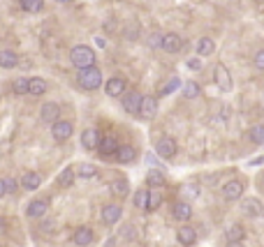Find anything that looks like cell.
Listing matches in <instances>:
<instances>
[{"instance_id": "obj_13", "label": "cell", "mask_w": 264, "mask_h": 247, "mask_svg": "<svg viewBox=\"0 0 264 247\" xmlns=\"http://www.w3.org/2000/svg\"><path fill=\"white\" fill-rule=\"evenodd\" d=\"M160 46H162L167 53H176L183 46V42H181V37H179L176 32H169V35H165V37H162V44H160Z\"/></svg>"}, {"instance_id": "obj_22", "label": "cell", "mask_w": 264, "mask_h": 247, "mask_svg": "<svg viewBox=\"0 0 264 247\" xmlns=\"http://www.w3.org/2000/svg\"><path fill=\"white\" fill-rule=\"evenodd\" d=\"M21 185L26 189H38L39 185H42V176L35 171H28V173H23V178H21Z\"/></svg>"}, {"instance_id": "obj_40", "label": "cell", "mask_w": 264, "mask_h": 247, "mask_svg": "<svg viewBox=\"0 0 264 247\" xmlns=\"http://www.w3.org/2000/svg\"><path fill=\"white\" fill-rule=\"evenodd\" d=\"M162 44V35H153L151 37V46H160Z\"/></svg>"}, {"instance_id": "obj_38", "label": "cell", "mask_w": 264, "mask_h": 247, "mask_svg": "<svg viewBox=\"0 0 264 247\" xmlns=\"http://www.w3.org/2000/svg\"><path fill=\"white\" fill-rule=\"evenodd\" d=\"M255 67L257 69H264V49L255 53Z\"/></svg>"}, {"instance_id": "obj_30", "label": "cell", "mask_w": 264, "mask_h": 247, "mask_svg": "<svg viewBox=\"0 0 264 247\" xmlns=\"http://www.w3.org/2000/svg\"><path fill=\"white\" fill-rule=\"evenodd\" d=\"M199 93H202V88H199L195 81H186V83H183V95H186L188 99L199 97Z\"/></svg>"}, {"instance_id": "obj_44", "label": "cell", "mask_w": 264, "mask_h": 247, "mask_svg": "<svg viewBox=\"0 0 264 247\" xmlns=\"http://www.w3.org/2000/svg\"><path fill=\"white\" fill-rule=\"evenodd\" d=\"M56 2H61V5H65V2H70V0H56Z\"/></svg>"}, {"instance_id": "obj_3", "label": "cell", "mask_w": 264, "mask_h": 247, "mask_svg": "<svg viewBox=\"0 0 264 247\" xmlns=\"http://www.w3.org/2000/svg\"><path fill=\"white\" fill-rule=\"evenodd\" d=\"M139 104H142V95L137 90H128L123 93V106L130 116H139Z\"/></svg>"}, {"instance_id": "obj_20", "label": "cell", "mask_w": 264, "mask_h": 247, "mask_svg": "<svg viewBox=\"0 0 264 247\" xmlns=\"http://www.w3.org/2000/svg\"><path fill=\"white\" fill-rule=\"evenodd\" d=\"M216 81H218V86L223 90H232V76H229V72L225 69V65H218V67H216Z\"/></svg>"}, {"instance_id": "obj_35", "label": "cell", "mask_w": 264, "mask_h": 247, "mask_svg": "<svg viewBox=\"0 0 264 247\" xmlns=\"http://www.w3.org/2000/svg\"><path fill=\"white\" fill-rule=\"evenodd\" d=\"M14 93L16 95H28V79H26V76H21V79L14 81Z\"/></svg>"}, {"instance_id": "obj_32", "label": "cell", "mask_w": 264, "mask_h": 247, "mask_svg": "<svg viewBox=\"0 0 264 247\" xmlns=\"http://www.w3.org/2000/svg\"><path fill=\"white\" fill-rule=\"evenodd\" d=\"M72 183H75V169H65L58 176V185L61 187H72Z\"/></svg>"}, {"instance_id": "obj_7", "label": "cell", "mask_w": 264, "mask_h": 247, "mask_svg": "<svg viewBox=\"0 0 264 247\" xmlns=\"http://www.w3.org/2000/svg\"><path fill=\"white\" fill-rule=\"evenodd\" d=\"M51 134L56 141H65V139H70V134H72V123H68V120H56L51 127Z\"/></svg>"}, {"instance_id": "obj_33", "label": "cell", "mask_w": 264, "mask_h": 247, "mask_svg": "<svg viewBox=\"0 0 264 247\" xmlns=\"http://www.w3.org/2000/svg\"><path fill=\"white\" fill-rule=\"evenodd\" d=\"M179 86H181V81H179V76H172V79H169V81H167L165 86L160 88V95L165 97V95H169V93H174V90L179 88Z\"/></svg>"}, {"instance_id": "obj_5", "label": "cell", "mask_w": 264, "mask_h": 247, "mask_svg": "<svg viewBox=\"0 0 264 247\" xmlns=\"http://www.w3.org/2000/svg\"><path fill=\"white\" fill-rule=\"evenodd\" d=\"M241 194H243L241 180H227L225 185H223V196H225L227 201H236V199H241Z\"/></svg>"}, {"instance_id": "obj_28", "label": "cell", "mask_w": 264, "mask_h": 247, "mask_svg": "<svg viewBox=\"0 0 264 247\" xmlns=\"http://www.w3.org/2000/svg\"><path fill=\"white\" fill-rule=\"evenodd\" d=\"M146 183H149L151 187H158V185H162V183H165V173L158 171V169H151V171H149V176H146Z\"/></svg>"}, {"instance_id": "obj_18", "label": "cell", "mask_w": 264, "mask_h": 247, "mask_svg": "<svg viewBox=\"0 0 264 247\" xmlns=\"http://www.w3.org/2000/svg\"><path fill=\"white\" fill-rule=\"evenodd\" d=\"M135 157H137V150L132 146H118V150H116V159L121 164H130V162H135Z\"/></svg>"}, {"instance_id": "obj_9", "label": "cell", "mask_w": 264, "mask_h": 247, "mask_svg": "<svg viewBox=\"0 0 264 247\" xmlns=\"http://www.w3.org/2000/svg\"><path fill=\"white\" fill-rule=\"evenodd\" d=\"M155 153H158L160 157H165V159L174 157V155H176V141H174V139H169V136L160 139L158 146H155Z\"/></svg>"}, {"instance_id": "obj_21", "label": "cell", "mask_w": 264, "mask_h": 247, "mask_svg": "<svg viewBox=\"0 0 264 247\" xmlns=\"http://www.w3.org/2000/svg\"><path fill=\"white\" fill-rule=\"evenodd\" d=\"M19 65V56H16L14 51H9V49H5V51H0V67L5 69H12Z\"/></svg>"}, {"instance_id": "obj_2", "label": "cell", "mask_w": 264, "mask_h": 247, "mask_svg": "<svg viewBox=\"0 0 264 247\" xmlns=\"http://www.w3.org/2000/svg\"><path fill=\"white\" fill-rule=\"evenodd\" d=\"M79 86L86 90H95L102 86V72L95 67H88V69H79V76H76Z\"/></svg>"}, {"instance_id": "obj_16", "label": "cell", "mask_w": 264, "mask_h": 247, "mask_svg": "<svg viewBox=\"0 0 264 247\" xmlns=\"http://www.w3.org/2000/svg\"><path fill=\"white\" fill-rule=\"evenodd\" d=\"M98 143H100L98 129H86V132L81 134V146L86 150H95V148H98Z\"/></svg>"}, {"instance_id": "obj_36", "label": "cell", "mask_w": 264, "mask_h": 247, "mask_svg": "<svg viewBox=\"0 0 264 247\" xmlns=\"http://www.w3.org/2000/svg\"><path fill=\"white\" fill-rule=\"evenodd\" d=\"M144 203H146V189H139V192L135 194V206L137 208H139V206L144 208Z\"/></svg>"}, {"instance_id": "obj_12", "label": "cell", "mask_w": 264, "mask_h": 247, "mask_svg": "<svg viewBox=\"0 0 264 247\" xmlns=\"http://www.w3.org/2000/svg\"><path fill=\"white\" fill-rule=\"evenodd\" d=\"M98 148H100V155H102V157H112V155H116V150H118V141H116L113 136H105V139H100Z\"/></svg>"}, {"instance_id": "obj_14", "label": "cell", "mask_w": 264, "mask_h": 247, "mask_svg": "<svg viewBox=\"0 0 264 247\" xmlns=\"http://www.w3.org/2000/svg\"><path fill=\"white\" fill-rule=\"evenodd\" d=\"M46 208H49V203H46L44 199H38V201H31V203H28L26 215H28V217H42V215L46 213Z\"/></svg>"}, {"instance_id": "obj_34", "label": "cell", "mask_w": 264, "mask_h": 247, "mask_svg": "<svg viewBox=\"0 0 264 247\" xmlns=\"http://www.w3.org/2000/svg\"><path fill=\"white\" fill-rule=\"evenodd\" d=\"M76 173H79L81 178H95V176H98V169H95L93 164H81Z\"/></svg>"}, {"instance_id": "obj_15", "label": "cell", "mask_w": 264, "mask_h": 247, "mask_svg": "<svg viewBox=\"0 0 264 247\" xmlns=\"http://www.w3.org/2000/svg\"><path fill=\"white\" fill-rule=\"evenodd\" d=\"M44 93H46V81H44V79H39V76L28 79V95L39 97V95H44Z\"/></svg>"}, {"instance_id": "obj_41", "label": "cell", "mask_w": 264, "mask_h": 247, "mask_svg": "<svg viewBox=\"0 0 264 247\" xmlns=\"http://www.w3.org/2000/svg\"><path fill=\"white\" fill-rule=\"evenodd\" d=\"M0 196H5V180L0 178Z\"/></svg>"}, {"instance_id": "obj_23", "label": "cell", "mask_w": 264, "mask_h": 247, "mask_svg": "<svg viewBox=\"0 0 264 247\" xmlns=\"http://www.w3.org/2000/svg\"><path fill=\"white\" fill-rule=\"evenodd\" d=\"M160 203H162V194H160L158 189H146V203H144V208L155 210V208H160Z\"/></svg>"}, {"instance_id": "obj_4", "label": "cell", "mask_w": 264, "mask_h": 247, "mask_svg": "<svg viewBox=\"0 0 264 247\" xmlns=\"http://www.w3.org/2000/svg\"><path fill=\"white\" fill-rule=\"evenodd\" d=\"M125 88H128V83H125L123 76H112L105 86V93L109 95V97H121L123 93H125Z\"/></svg>"}, {"instance_id": "obj_17", "label": "cell", "mask_w": 264, "mask_h": 247, "mask_svg": "<svg viewBox=\"0 0 264 247\" xmlns=\"http://www.w3.org/2000/svg\"><path fill=\"white\" fill-rule=\"evenodd\" d=\"M58 113H61V106L56 104V102H46L42 106V120L44 123H56L58 120Z\"/></svg>"}, {"instance_id": "obj_42", "label": "cell", "mask_w": 264, "mask_h": 247, "mask_svg": "<svg viewBox=\"0 0 264 247\" xmlns=\"http://www.w3.org/2000/svg\"><path fill=\"white\" fill-rule=\"evenodd\" d=\"M250 164H253V166H255V164H264V157H257V159H253Z\"/></svg>"}, {"instance_id": "obj_37", "label": "cell", "mask_w": 264, "mask_h": 247, "mask_svg": "<svg viewBox=\"0 0 264 247\" xmlns=\"http://www.w3.org/2000/svg\"><path fill=\"white\" fill-rule=\"evenodd\" d=\"M12 194V192H16V180L14 178H5V194Z\"/></svg>"}, {"instance_id": "obj_39", "label": "cell", "mask_w": 264, "mask_h": 247, "mask_svg": "<svg viewBox=\"0 0 264 247\" xmlns=\"http://www.w3.org/2000/svg\"><path fill=\"white\" fill-rule=\"evenodd\" d=\"M188 67L190 69H199V67H202V60H188Z\"/></svg>"}, {"instance_id": "obj_25", "label": "cell", "mask_w": 264, "mask_h": 247, "mask_svg": "<svg viewBox=\"0 0 264 247\" xmlns=\"http://www.w3.org/2000/svg\"><path fill=\"white\" fill-rule=\"evenodd\" d=\"M213 51H216V44H213V39L202 37L199 42H197V53H199V56H211Z\"/></svg>"}, {"instance_id": "obj_31", "label": "cell", "mask_w": 264, "mask_h": 247, "mask_svg": "<svg viewBox=\"0 0 264 247\" xmlns=\"http://www.w3.org/2000/svg\"><path fill=\"white\" fill-rule=\"evenodd\" d=\"M248 136H250V141H253V143L262 146V143H264V125H255V127H250Z\"/></svg>"}, {"instance_id": "obj_45", "label": "cell", "mask_w": 264, "mask_h": 247, "mask_svg": "<svg viewBox=\"0 0 264 247\" xmlns=\"http://www.w3.org/2000/svg\"><path fill=\"white\" fill-rule=\"evenodd\" d=\"M227 247H239V245H236V243H229V245H227Z\"/></svg>"}, {"instance_id": "obj_43", "label": "cell", "mask_w": 264, "mask_h": 247, "mask_svg": "<svg viewBox=\"0 0 264 247\" xmlns=\"http://www.w3.org/2000/svg\"><path fill=\"white\" fill-rule=\"evenodd\" d=\"M107 247H116V243H113V240H107Z\"/></svg>"}, {"instance_id": "obj_11", "label": "cell", "mask_w": 264, "mask_h": 247, "mask_svg": "<svg viewBox=\"0 0 264 247\" xmlns=\"http://www.w3.org/2000/svg\"><path fill=\"white\" fill-rule=\"evenodd\" d=\"M176 238H179V243H181V245L190 247V245H195L197 233H195V229H192V226L183 224V226H179V231H176Z\"/></svg>"}, {"instance_id": "obj_26", "label": "cell", "mask_w": 264, "mask_h": 247, "mask_svg": "<svg viewBox=\"0 0 264 247\" xmlns=\"http://www.w3.org/2000/svg\"><path fill=\"white\" fill-rule=\"evenodd\" d=\"M243 213L250 215V217H255L262 213V203L257 201V199H248V201H243Z\"/></svg>"}, {"instance_id": "obj_6", "label": "cell", "mask_w": 264, "mask_h": 247, "mask_svg": "<svg viewBox=\"0 0 264 247\" xmlns=\"http://www.w3.org/2000/svg\"><path fill=\"white\" fill-rule=\"evenodd\" d=\"M123 215V208L118 203H107L105 208H102V222L105 224H116Z\"/></svg>"}, {"instance_id": "obj_24", "label": "cell", "mask_w": 264, "mask_h": 247, "mask_svg": "<svg viewBox=\"0 0 264 247\" xmlns=\"http://www.w3.org/2000/svg\"><path fill=\"white\" fill-rule=\"evenodd\" d=\"M225 236H227V240H229V243H236V245H239V243L246 238V231H243L239 224H229L225 229Z\"/></svg>"}, {"instance_id": "obj_1", "label": "cell", "mask_w": 264, "mask_h": 247, "mask_svg": "<svg viewBox=\"0 0 264 247\" xmlns=\"http://www.w3.org/2000/svg\"><path fill=\"white\" fill-rule=\"evenodd\" d=\"M70 60H72V65H75L76 69H88L95 65V51H93L91 46L79 44L70 51Z\"/></svg>"}, {"instance_id": "obj_10", "label": "cell", "mask_w": 264, "mask_h": 247, "mask_svg": "<svg viewBox=\"0 0 264 247\" xmlns=\"http://www.w3.org/2000/svg\"><path fill=\"white\" fill-rule=\"evenodd\" d=\"M155 113H158V99L151 97V95L142 97V104H139V116H144V118H153Z\"/></svg>"}, {"instance_id": "obj_19", "label": "cell", "mask_w": 264, "mask_h": 247, "mask_svg": "<svg viewBox=\"0 0 264 247\" xmlns=\"http://www.w3.org/2000/svg\"><path fill=\"white\" fill-rule=\"evenodd\" d=\"M174 217L181 219V222H188L190 217H192V206L186 201L181 203H174Z\"/></svg>"}, {"instance_id": "obj_8", "label": "cell", "mask_w": 264, "mask_h": 247, "mask_svg": "<svg viewBox=\"0 0 264 247\" xmlns=\"http://www.w3.org/2000/svg\"><path fill=\"white\" fill-rule=\"evenodd\" d=\"M93 229H88V226H79L75 233H72V243L75 245H79V247H88L93 243Z\"/></svg>"}, {"instance_id": "obj_27", "label": "cell", "mask_w": 264, "mask_h": 247, "mask_svg": "<svg viewBox=\"0 0 264 247\" xmlns=\"http://www.w3.org/2000/svg\"><path fill=\"white\" fill-rule=\"evenodd\" d=\"M19 2H21L23 12H31V14L42 12V7H44V0H19Z\"/></svg>"}, {"instance_id": "obj_29", "label": "cell", "mask_w": 264, "mask_h": 247, "mask_svg": "<svg viewBox=\"0 0 264 247\" xmlns=\"http://www.w3.org/2000/svg\"><path fill=\"white\" fill-rule=\"evenodd\" d=\"M128 192H130L128 180H113L112 183V194L113 196H125Z\"/></svg>"}]
</instances>
